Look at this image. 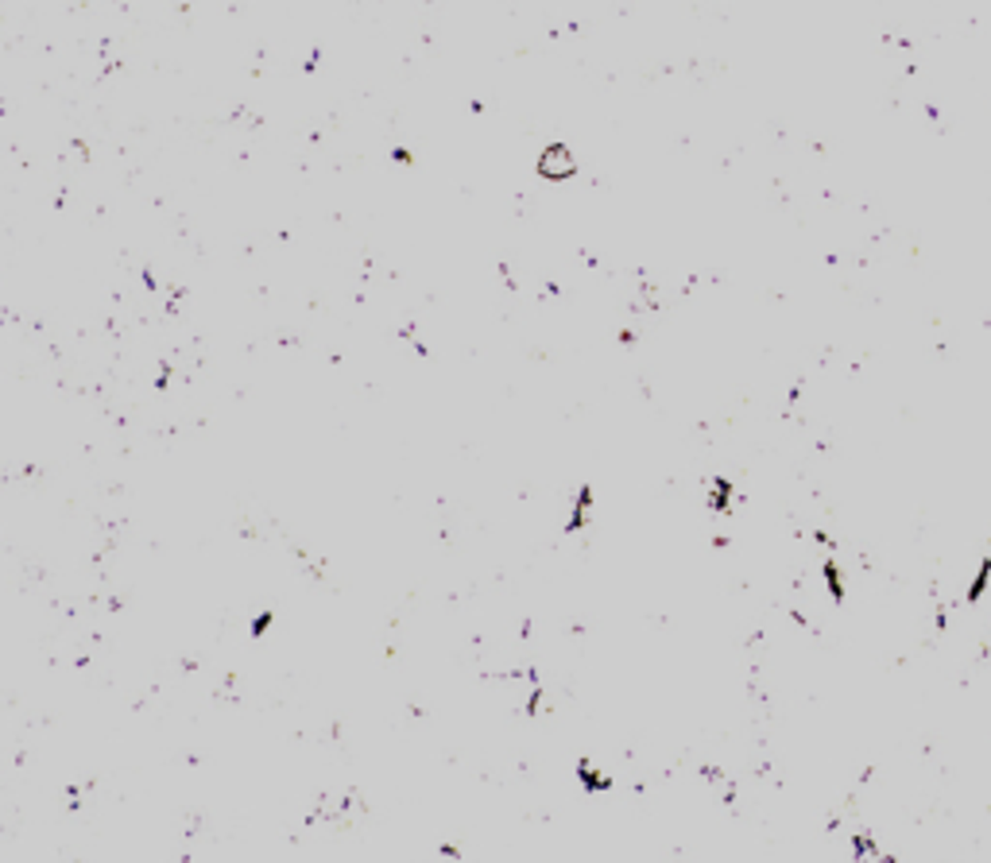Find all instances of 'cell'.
Listing matches in <instances>:
<instances>
[{"label": "cell", "mask_w": 991, "mask_h": 863, "mask_svg": "<svg viewBox=\"0 0 991 863\" xmlns=\"http://www.w3.org/2000/svg\"><path fill=\"white\" fill-rule=\"evenodd\" d=\"M574 155L565 152V148H546L543 155H539V174L543 178H550V183H562V178H570L574 174Z\"/></svg>", "instance_id": "6da1fadb"}]
</instances>
